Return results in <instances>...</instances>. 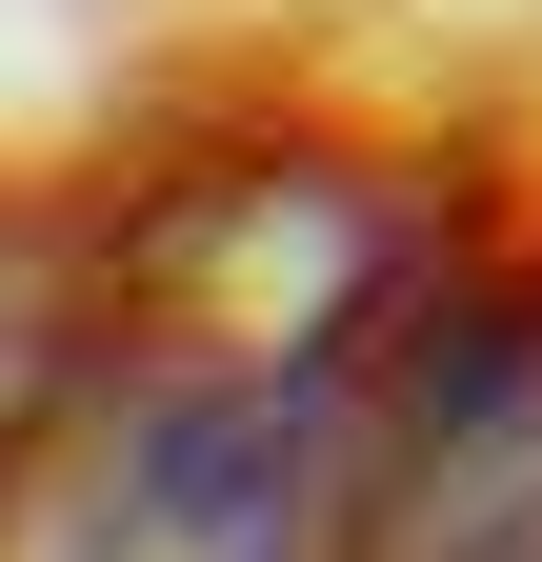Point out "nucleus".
<instances>
[{
    "instance_id": "1",
    "label": "nucleus",
    "mask_w": 542,
    "mask_h": 562,
    "mask_svg": "<svg viewBox=\"0 0 542 562\" xmlns=\"http://www.w3.org/2000/svg\"><path fill=\"white\" fill-rule=\"evenodd\" d=\"M342 562H542V302H483L362 422Z\"/></svg>"
}]
</instances>
